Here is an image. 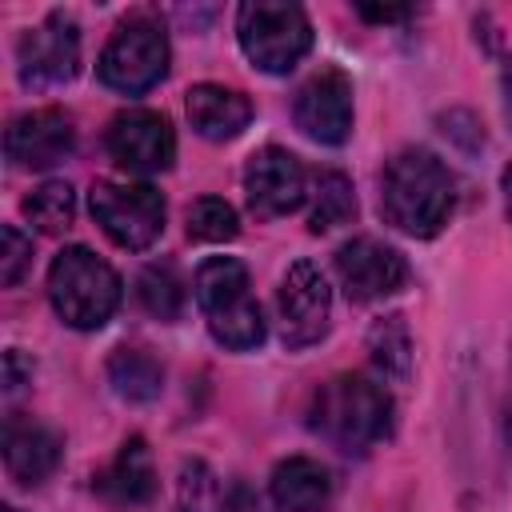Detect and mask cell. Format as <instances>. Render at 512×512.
<instances>
[{"label": "cell", "mask_w": 512, "mask_h": 512, "mask_svg": "<svg viewBox=\"0 0 512 512\" xmlns=\"http://www.w3.org/2000/svg\"><path fill=\"white\" fill-rule=\"evenodd\" d=\"M456 208L452 172L424 148L396 152L380 172V212L392 228L428 240L436 236Z\"/></svg>", "instance_id": "obj_1"}, {"label": "cell", "mask_w": 512, "mask_h": 512, "mask_svg": "<svg viewBox=\"0 0 512 512\" xmlns=\"http://www.w3.org/2000/svg\"><path fill=\"white\" fill-rule=\"evenodd\" d=\"M308 424L332 448L348 456H364L392 432V396L384 392V384L344 372L316 388Z\"/></svg>", "instance_id": "obj_2"}, {"label": "cell", "mask_w": 512, "mask_h": 512, "mask_svg": "<svg viewBox=\"0 0 512 512\" xmlns=\"http://www.w3.org/2000/svg\"><path fill=\"white\" fill-rule=\"evenodd\" d=\"M196 304L208 320V332L236 352H248L264 340V312L252 296L248 268L232 256H208L196 268Z\"/></svg>", "instance_id": "obj_3"}, {"label": "cell", "mask_w": 512, "mask_h": 512, "mask_svg": "<svg viewBox=\"0 0 512 512\" xmlns=\"http://www.w3.org/2000/svg\"><path fill=\"white\" fill-rule=\"evenodd\" d=\"M48 300H52L56 316L68 328L92 332V328L108 324V316L116 312V304H120V276L92 248L72 244L48 268Z\"/></svg>", "instance_id": "obj_4"}, {"label": "cell", "mask_w": 512, "mask_h": 512, "mask_svg": "<svg viewBox=\"0 0 512 512\" xmlns=\"http://www.w3.org/2000/svg\"><path fill=\"white\" fill-rule=\"evenodd\" d=\"M236 36L244 56L260 72H288L296 68L312 48V24L304 8L280 4V0H248L236 8Z\"/></svg>", "instance_id": "obj_5"}, {"label": "cell", "mask_w": 512, "mask_h": 512, "mask_svg": "<svg viewBox=\"0 0 512 512\" xmlns=\"http://www.w3.org/2000/svg\"><path fill=\"white\" fill-rule=\"evenodd\" d=\"M96 72L112 92H124V96L148 92L168 72V36H164V28L148 16L124 20L112 32V40L104 44V52L96 60Z\"/></svg>", "instance_id": "obj_6"}, {"label": "cell", "mask_w": 512, "mask_h": 512, "mask_svg": "<svg viewBox=\"0 0 512 512\" xmlns=\"http://www.w3.org/2000/svg\"><path fill=\"white\" fill-rule=\"evenodd\" d=\"M88 204H92V216L104 228V236L128 252L148 248L164 232V196L152 184L96 180Z\"/></svg>", "instance_id": "obj_7"}, {"label": "cell", "mask_w": 512, "mask_h": 512, "mask_svg": "<svg viewBox=\"0 0 512 512\" xmlns=\"http://www.w3.org/2000/svg\"><path fill=\"white\" fill-rule=\"evenodd\" d=\"M328 316H332V288L324 272L312 260H296L276 288L280 340L288 348H308L328 332Z\"/></svg>", "instance_id": "obj_8"}, {"label": "cell", "mask_w": 512, "mask_h": 512, "mask_svg": "<svg viewBox=\"0 0 512 512\" xmlns=\"http://www.w3.org/2000/svg\"><path fill=\"white\" fill-rule=\"evenodd\" d=\"M16 60H20V80L28 88H52V84L72 80L76 68H80V28H76V20L64 16V12L44 16L36 28H28L20 36Z\"/></svg>", "instance_id": "obj_9"}, {"label": "cell", "mask_w": 512, "mask_h": 512, "mask_svg": "<svg viewBox=\"0 0 512 512\" xmlns=\"http://www.w3.org/2000/svg\"><path fill=\"white\" fill-rule=\"evenodd\" d=\"M108 156L124 168V172H136V176H152V172H164L172 160H176V136H172V124L152 112V108H128L120 112L112 124H108Z\"/></svg>", "instance_id": "obj_10"}, {"label": "cell", "mask_w": 512, "mask_h": 512, "mask_svg": "<svg viewBox=\"0 0 512 512\" xmlns=\"http://www.w3.org/2000/svg\"><path fill=\"white\" fill-rule=\"evenodd\" d=\"M336 276H340L348 300L368 304V300H384L404 288L408 260L376 236H352L348 244L336 248Z\"/></svg>", "instance_id": "obj_11"}, {"label": "cell", "mask_w": 512, "mask_h": 512, "mask_svg": "<svg viewBox=\"0 0 512 512\" xmlns=\"http://www.w3.org/2000/svg\"><path fill=\"white\" fill-rule=\"evenodd\" d=\"M292 120L316 144H344L352 132V84L340 68L312 72L292 100Z\"/></svg>", "instance_id": "obj_12"}, {"label": "cell", "mask_w": 512, "mask_h": 512, "mask_svg": "<svg viewBox=\"0 0 512 512\" xmlns=\"http://www.w3.org/2000/svg\"><path fill=\"white\" fill-rule=\"evenodd\" d=\"M244 192H248V208H252L260 220L288 216V212H296V208L308 200L304 164H300L288 148L268 144V148H260V152L248 156Z\"/></svg>", "instance_id": "obj_13"}, {"label": "cell", "mask_w": 512, "mask_h": 512, "mask_svg": "<svg viewBox=\"0 0 512 512\" xmlns=\"http://www.w3.org/2000/svg\"><path fill=\"white\" fill-rule=\"evenodd\" d=\"M76 148L72 116L60 108H32L8 120L4 152L16 168H52Z\"/></svg>", "instance_id": "obj_14"}, {"label": "cell", "mask_w": 512, "mask_h": 512, "mask_svg": "<svg viewBox=\"0 0 512 512\" xmlns=\"http://www.w3.org/2000/svg\"><path fill=\"white\" fill-rule=\"evenodd\" d=\"M60 448L64 444L48 424H40L32 416H20V412H12L4 420V468L16 484L28 488V484L48 480L60 464Z\"/></svg>", "instance_id": "obj_15"}, {"label": "cell", "mask_w": 512, "mask_h": 512, "mask_svg": "<svg viewBox=\"0 0 512 512\" xmlns=\"http://www.w3.org/2000/svg\"><path fill=\"white\" fill-rule=\"evenodd\" d=\"M188 120L204 140H232L248 128L252 120V104L244 92L224 88V84H192L188 88Z\"/></svg>", "instance_id": "obj_16"}, {"label": "cell", "mask_w": 512, "mask_h": 512, "mask_svg": "<svg viewBox=\"0 0 512 512\" xmlns=\"http://www.w3.org/2000/svg\"><path fill=\"white\" fill-rule=\"evenodd\" d=\"M96 492L112 504H148L156 496V468L144 436H132L120 444L116 460L96 476Z\"/></svg>", "instance_id": "obj_17"}, {"label": "cell", "mask_w": 512, "mask_h": 512, "mask_svg": "<svg viewBox=\"0 0 512 512\" xmlns=\"http://www.w3.org/2000/svg\"><path fill=\"white\" fill-rule=\"evenodd\" d=\"M272 500L280 512H324L332 500V476L320 460L288 456L272 468Z\"/></svg>", "instance_id": "obj_18"}, {"label": "cell", "mask_w": 512, "mask_h": 512, "mask_svg": "<svg viewBox=\"0 0 512 512\" xmlns=\"http://www.w3.org/2000/svg\"><path fill=\"white\" fill-rule=\"evenodd\" d=\"M108 384L116 388L120 400L132 404H148L160 396L164 388V368L156 356H148L144 348H116L108 356Z\"/></svg>", "instance_id": "obj_19"}, {"label": "cell", "mask_w": 512, "mask_h": 512, "mask_svg": "<svg viewBox=\"0 0 512 512\" xmlns=\"http://www.w3.org/2000/svg\"><path fill=\"white\" fill-rule=\"evenodd\" d=\"M312 212H308V228L312 232H332L336 224H348L352 212H356V196H352V180L344 172H316V184H312Z\"/></svg>", "instance_id": "obj_20"}, {"label": "cell", "mask_w": 512, "mask_h": 512, "mask_svg": "<svg viewBox=\"0 0 512 512\" xmlns=\"http://www.w3.org/2000/svg\"><path fill=\"white\" fill-rule=\"evenodd\" d=\"M368 356L384 376H392V380L408 376V368H412V336H408L404 316H384V320H376L368 328Z\"/></svg>", "instance_id": "obj_21"}, {"label": "cell", "mask_w": 512, "mask_h": 512, "mask_svg": "<svg viewBox=\"0 0 512 512\" xmlns=\"http://www.w3.org/2000/svg\"><path fill=\"white\" fill-rule=\"evenodd\" d=\"M24 216L32 220V228L60 236L72 216H76V192L68 180H44L40 188H32V196L24 200Z\"/></svg>", "instance_id": "obj_22"}, {"label": "cell", "mask_w": 512, "mask_h": 512, "mask_svg": "<svg viewBox=\"0 0 512 512\" xmlns=\"http://www.w3.org/2000/svg\"><path fill=\"white\" fill-rule=\"evenodd\" d=\"M136 296L144 304V312H152L156 320H176L184 308V280L176 276L172 264H148L136 276Z\"/></svg>", "instance_id": "obj_23"}, {"label": "cell", "mask_w": 512, "mask_h": 512, "mask_svg": "<svg viewBox=\"0 0 512 512\" xmlns=\"http://www.w3.org/2000/svg\"><path fill=\"white\" fill-rule=\"evenodd\" d=\"M176 512H228V488H220V480L212 476L208 464L188 460L180 468Z\"/></svg>", "instance_id": "obj_24"}, {"label": "cell", "mask_w": 512, "mask_h": 512, "mask_svg": "<svg viewBox=\"0 0 512 512\" xmlns=\"http://www.w3.org/2000/svg\"><path fill=\"white\" fill-rule=\"evenodd\" d=\"M240 232V220H236V208L220 196H200L192 208H188V236L192 240H204V244H220V240H232Z\"/></svg>", "instance_id": "obj_25"}, {"label": "cell", "mask_w": 512, "mask_h": 512, "mask_svg": "<svg viewBox=\"0 0 512 512\" xmlns=\"http://www.w3.org/2000/svg\"><path fill=\"white\" fill-rule=\"evenodd\" d=\"M28 264H32V240L16 224H4L0 228V280L8 288L20 284V276L28 272Z\"/></svg>", "instance_id": "obj_26"}, {"label": "cell", "mask_w": 512, "mask_h": 512, "mask_svg": "<svg viewBox=\"0 0 512 512\" xmlns=\"http://www.w3.org/2000/svg\"><path fill=\"white\" fill-rule=\"evenodd\" d=\"M28 380H32V364H24L20 348L4 352V392L12 396V392H20V388H24Z\"/></svg>", "instance_id": "obj_27"}, {"label": "cell", "mask_w": 512, "mask_h": 512, "mask_svg": "<svg viewBox=\"0 0 512 512\" xmlns=\"http://www.w3.org/2000/svg\"><path fill=\"white\" fill-rule=\"evenodd\" d=\"M356 12L372 24H396V20H408L416 8H408V4H356Z\"/></svg>", "instance_id": "obj_28"}, {"label": "cell", "mask_w": 512, "mask_h": 512, "mask_svg": "<svg viewBox=\"0 0 512 512\" xmlns=\"http://www.w3.org/2000/svg\"><path fill=\"white\" fill-rule=\"evenodd\" d=\"M228 512H264V504L248 484H232L228 488Z\"/></svg>", "instance_id": "obj_29"}, {"label": "cell", "mask_w": 512, "mask_h": 512, "mask_svg": "<svg viewBox=\"0 0 512 512\" xmlns=\"http://www.w3.org/2000/svg\"><path fill=\"white\" fill-rule=\"evenodd\" d=\"M500 96H504V116H508V124H512V56H508L504 68H500Z\"/></svg>", "instance_id": "obj_30"}, {"label": "cell", "mask_w": 512, "mask_h": 512, "mask_svg": "<svg viewBox=\"0 0 512 512\" xmlns=\"http://www.w3.org/2000/svg\"><path fill=\"white\" fill-rule=\"evenodd\" d=\"M500 192H504V212H508V224H512V164L500 172Z\"/></svg>", "instance_id": "obj_31"}, {"label": "cell", "mask_w": 512, "mask_h": 512, "mask_svg": "<svg viewBox=\"0 0 512 512\" xmlns=\"http://www.w3.org/2000/svg\"><path fill=\"white\" fill-rule=\"evenodd\" d=\"M504 428H508V448H512V356H508V396H504Z\"/></svg>", "instance_id": "obj_32"}, {"label": "cell", "mask_w": 512, "mask_h": 512, "mask_svg": "<svg viewBox=\"0 0 512 512\" xmlns=\"http://www.w3.org/2000/svg\"><path fill=\"white\" fill-rule=\"evenodd\" d=\"M4 512H20V508H4Z\"/></svg>", "instance_id": "obj_33"}]
</instances>
